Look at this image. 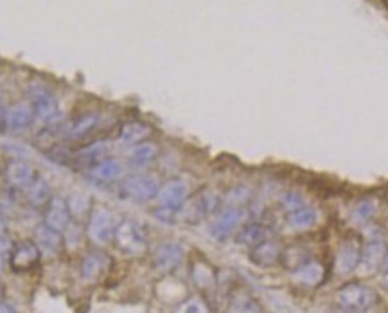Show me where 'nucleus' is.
Returning a JSON list of instances; mask_svg holds the SVG:
<instances>
[{"instance_id": "obj_36", "label": "nucleus", "mask_w": 388, "mask_h": 313, "mask_svg": "<svg viewBox=\"0 0 388 313\" xmlns=\"http://www.w3.org/2000/svg\"><path fill=\"white\" fill-rule=\"evenodd\" d=\"M381 268H383V272H388V248H387V254H385L383 257V263H381Z\"/></svg>"}, {"instance_id": "obj_14", "label": "nucleus", "mask_w": 388, "mask_h": 313, "mask_svg": "<svg viewBox=\"0 0 388 313\" xmlns=\"http://www.w3.org/2000/svg\"><path fill=\"white\" fill-rule=\"evenodd\" d=\"M184 259V248L178 244H164L153 254V268L160 274H171Z\"/></svg>"}, {"instance_id": "obj_15", "label": "nucleus", "mask_w": 388, "mask_h": 313, "mask_svg": "<svg viewBox=\"0 0 388 313\" xmlns=\"http://www.w3.org/2000/svg\"><path fill=\"white\" fill-rule=\"evenodd\" d=\"M282 250H284V248L281 247V244L270 238L266 239V241H263V244L255 245V247L250 250V259H252L257 267H273L275 263L281 261Z\"/></svg>"}, {"instance_id": "obj_7", "label": "nucleus", "mask_w": 388, "mask_h": 313, "mask_svg": "<svg viewBox=\"0 0 388 313\" xmlns=\"http://www.w3.org/2000/svg\"><path fill=\"white\" fill-rule=\"evenodd\" d=\"M245 215V207L237 206H225L216 213V218L208 227V234L213 236L216 241H225L236 233L239 227L241 220Z\"/></svg>"}, {"instance_id": "obj_3", "label": "nucleus", "mask_w": 388, "mask_h": 313, "mask_svg": "<svg viewBox=\"0 0 388 313\" xmlns=\"http://www.w3.org/2000/svg\"><path fill=\"white\" fill-rule=\"evenodd\" d=\"M217 209H219V197L211 189H205V191H200L194 198H189L185 202L180 213L182 218L187 224L194 225L205 220L207 216L216 215Z\"/></svg>"}, {"instance_id": "obj_5", "label": "nucleus", "mask_w": 388, "mask_h": 313, "mask_svg": "<svg viewBox=\"0 0 388 313\" xmlns=\"http://www.w3.org/2000/svg\"><path fill=\"white\" fill-rule=\"evenodd\" d=\"M120 189H122V195H125L126 198L144 204V202L157 198L158 189H160V182H158V178L153 177V175L137 173L125 178Z\"/></svg>"}, {"instance_id": "obj_35", "label": "nucleus", "mask_w": 388, "mask_h": 313, "mask_svg": "<svg viewBox=\"0 0 388 313\" xmlns=\"http://www.w3.org/2000/svg\"><path fill=\"white\" fill-rule=\"evenodd\" d=\"M327 313H358V312H354V310H349V308H343V306L338 304V308H331Z\"/></svg>"}, {"instance_id": "obj_23", "label": "nucleus", "mask_w": 388, "mask_h": 313, "mask_svg": "<svg viewBox=\"0 0 388 313\" xmlns=\"http://www.w3.org/2000/svg\"><path fill=\"white\" fill-rule=\"evenodd\" d=\"M385 254H387V245L381 239H370L361 248L360 265H363L367 270H376L381 267Z\"/></svg>"}, {"instance_id": "obj_10", "label": "nucleus", "mask_w": 388, "mask_h": 313, "mask_svg": "<svg viewBox=\"0 0 388 313\" xmlns=\"http://www.w3.org/2000/svg\"><path fill=\"white\" fill-rule=\"evenodd\" d=\"M70 220H72V213H70L69 202L60 195H52L51 200L43 207V224L58 233H65L69 229Z\"/></svg>"}, {"instance_id": "obj_30", "label": "nucleus", "mask_w": 388, "mask_h": 313, "mask_svg": "<svg viewBox=\"0 0 388 313\" xmlns=\"http://www.w3.org/2000/svg\"><path fill=\"white\" fill-rule=\"evenodd\" d=\"M279 204H281V207L286 211V213H291V211H295V209H299V207L305 206L304 197H302L301 193H297V191L284 193V195L279 198Z\"/></svg>"}, {"instance_id": "obj_6", "label": "nucleus", "mask_w": 388, "mask_h": 313, "mask_svg": "<svg viewBox=\"0 0 388 313\" xmlns=\"http://www.w3.org/2000/svg\"><path fill=\"white\" fill-rule=\"evenodd\" d=\"M336 301L343 308L361 313L367 312L378 303V295H376L374 290H370L369 286L360 285V283H351V285H345L338 290Z\"/></svg>"}, {"instance_id": "obj_13", "label": "nucleus", "mask_w": 388, "mask_h": 313, "mask_svg": "<svg viewBox=\"0 0 388 313\" xmlns=\"http://www.w3.org/2000/svg\"><path fill=\"white\" fill-rule=\"evenodd\" d=\"M36 121L31 103H17L6 110V130L11 133H22Z\"/></svg>"}, {"instance_id": "obj_17", "label": "nucleus", "mask_w": 388, "mask_h": 313, "mask_svg": "<svg viewBox=\"0 0 388 313\" xmlns=\"http://www.w3.org/2000/svg\"><path fill=\"white\" fill-rule=\"evenodd\" d=\"M361 261V248L356 241H343L340 250L336 254V261H334V267H336L338 274H351L356 268L360 267Z\"/></svg>"}, {"instance_id": "obj_8", "label": "nucleus", "mask_w": 388, "mask_h": 313, "mask_svg": "<svg viewBox=\"0 0 388 313\" xmlns=\"http://www.w3.org/2000/svg\"><path fill=\"white\" fill-rule=\"evenodd\" d=\"M155 200L162 209L180 213L185 202L189 200V186L182 178H171L166 184H162Z\"/></svg>"}, {"instance_id": "obj_18", "label": "nucleus", "mask_w": 388, "mask_h": 313, "mask_svg": "<svg viewBox=\"0 0 388 313\" xmlns=\"http://www.w3.org/2000/svg\"><path fill=\"white\" fill-rule=\"evenodd\" d=\"M97 125H99V116H97L96 112L81 114V116L76 117L74 121L70 122L67 131H65V136L70 140L87 139V137L96 130Z\"/></svg>"}, {"instance_id": "obj_20", "label": "nucleus", "mask_w": 388, "mask_h": 313, "mask_svg": "<svg viewBox=\"0 0 388 313\" xmlns=\"http://www.w3.org/2000/svg\"><path fill=\"white\" fill-rule=\"evenodd\" d=\"M88 173L96 182H116L117 178H120V175H122V166L116 159H101L88 169Z\"/></svg>"}, {"instance_id": "obj_2", "label": "nucleus", "mask_w": 388, "mask_h": 313, "mask_svg": "<svg viewBox=\"0 0 388 313\" xmlns=\"http://www.w3.org/2000/svg\"><path fill=\"white\" fill-rule=\"evenodd\" d=\"M116 218L111 215L107 207L94 206L88 211V220H87V234L88 238L92 239L97 245H107L114 241L116 236Z\"/></svg>"}, {"instance_id": "obj_26", "label": "nucleus", "mask_w": 388, "mask_h": 313, "mask_svg": "<svg viewBox=\"0 0 388 313\" xmlns=\"http://www.w3.org/2000/svg\"><path fill=\"white\" fill-rule=\"evenodd\" d=\"M158 148L153 142H140V144L131 146V151H129L128 159L129 162L137 166V168H142V166H148L153 160L157 159Z\"/></svg>"}, {"instance_id": "obj_1", "label": "nucleus", "mask_w": 388, "mask_h": 313, "mask_svg": "<svg viewBox=\"0 0 388 313\" xmlns=\"http://www.w3.org/2000/svg\"><path fill=\"white\" fill-rule=\"evenodd\" d=\"M114 244L120 252L129 256H139L148 248V236L144 233L142 225L135 220H122L117 224Z\"/></svg>"}, {"instance_id": "obj_27", "label": "nucleus", "mask_w": 388, "mask_h": 313, "mask_svg": "<svg viewBox=\"0 0 388 313\" xmlns=\"http://www.w3.org/2000/svg\"><path fill=\"white\" fill-rule=\"evenodd\" d=\"M191 276H193L194 285L200 286V288H211L216 283V274H214L213 268L208 267L205 261L194 263Z\"/></svg>"}, {"instance_id": "obj_29", "label": "nucleus", "mask_w": 388, "mask_h": 313, "mask_svg": "<svg viewBox=\"0 0 388 313\" xmlns=\"http://www.w3.org/2000/svg\"><path fill=\"white\" fill-rule=\"evenodd\" d=\"M175 313H208V306L202 297H189L176 306Z\"/></svg>"}, {"instance_id": "obj_37", "label": "nucleus", "mask_w": 388, "mask_h": 313, "mask_svg": "<svg viewBox=\"0 0 388 313\" xmlns=\"http://www.w3.org/2000/svg\"><path fill=\"white\" fill-rule=\"evenodd\" d=\"M381 283H383V286L388 290V272H385L383 277H381Z\"/></svg>"}, {"instance_id": "obj_12", "label": "nucleus", "mask_w": 388, "mask_h": 313, "mask_svg": "<svg viewBox=\"0 0 388 313\" xmlns=\"http://www.w3.org/2000/svg\"><path fill=\"white\" fill-rule=\"evenodd\" d=\"M108 267H110V259H108L107 254L103 252V250L92 248L81 259L79 272H81V277L87 283H96V281H99L107 274Z\"/></svg>"}, {"instance_id": "obj_33", "label": "nucleus", "mask_w": 388, "mask_h": 313, "mask_svg": "<svg viewBox=\"0 0 388 313\" xmlns=\"http://www.w3.org/2000/svg\"><path fill=\"white\" fill-rule=\"evenodd\" d=\"M11 248H13V244L10 241V238L0 236V270L4 268L6 263H10Z\"/></svg>"}, {"instance_id": "obj_9", "label": "nucleus", "mask_w": 388, "mask_h": 313, "mask_svg": "<svg viewBox=\"0 0 388 313\" xmlns=\"http://www.w3.org/2000/svg\"><path fill=\"white\" fill-rule=\"evenodd\" d=\"M40 257H42V248L38 247L36 241H19L13 244L11 248L10 267L17 274H23L38 267Z\"/></svg>"}, {"instance_id": "obj_34", "label": "nucleus", "mask_w": 388, "mask_h": 313, "mask_svg": "<svg viewBox=\"0 0 388 313\" xmlns=\"http://www.w3.org/2000/svg\"><path fill=\"white\" fill-rule=\"evenodd\" d=\"M0 313H17V312H14L13 306H10V304L4 303V301H0Z\"/></svg>"}, {"instance_id": "obj_11", "label": "nucleus", "mask_w": 388, "mask_h": 313, "mask_svg": "<svg viewBox=\"0 0 388 313\" xmlns=\"http://www.w3.org/2000/svg\"><path fill=\"white\" fill-rule=\"evenodd\" d=\"M4 175L8 184L19 189H28L34 180L38 178L36 169L31 162L22 159H11L8 160L4 168Z\"/></svg>"}, {"instance_id": "obj_31", "label": "nucleus", "mask_w": 388, "mask_h": 313, "mask_svg": "<svg viewBox=\"0 0 388 313\" xmlns=\"http://www.w3.org/2000/svg\"><path fill=\"white\" fill-rule=\"evenodd\" d=\"M250 200V189L246 186H236L226 197V206L243 207Z\"/></svg>"}, {"instance_id": "obj_22", "label": "nucleus", "mask_w": 388, "mask_h": 313, "mask_svg": "<svg viewBox=\"0 0 388 313\" xmlns=\"http://www.w3.org/2000/svg\"><path fill=\"white\" fill-rule=\"evenodd\" d=\"M34 241L42 250L47 252H58L61 247H63V233H58V230L51 229L49 225L42 224L38 225L36 230H34Z\"/></svg>"}, {"instance_id": "obj_24", "label": "nucleus", "mask_w": 388, "mask_h": 313, "mask_svg": "<svg viewBox=\"0 0 388 313\" xmlns=\"http://www.w3.org/2000/svg\"><path fill=\"white\" fill-rule=\"evenodd\" d=\"M316 220H319V213L310 206H302L299 209L288 213V225L295 230L310 229V227L316 224Z\"/></svg>"}, {"instance_id": "obj_25", "label": "nucleus", "mask_w": 388, "mask_h": 313, "mask_svg": "<svg viewBox=\"0 0 388 313\" xmlns=\"http://www.w3.org/2000/svg\"><path fill=\"white\" fill-rule=\"evenodd\" d=\"M25 195H28V200L29 204H32L34 207H45V204L51 200L52 197V191H51V186L47 182L45 178L40 177L28 187V189H23Z\"/></svg>"}, {"instance_id": "obj_19", "label": "nucleus", "mask_w": 388, "mask_h": 313, "mask_svg": "<svg viewBox=\"0 0 388 313\" xmlns=\"http://www.w3.org/2000/svg\"><path fill=\"white\" fill-rule=\"evenodd\" d=\"M151 136V128L146 125V122H140V121H129L125 122L119 130V139L120 144H126V146H135V144H140L144 140L148 139Z\"/></svg>"}, {"instance_id": "obj_32", "label": "nucleus", "mask_w": 388, "mask_h": 313, "mask_svg": "<svg viewBox=\"0 0 388 313\" xmlns=\"http://www.w3.org/2000/svg\"><path fill=\"white\" fill-rule=\"evenodd\" d=\"M228 313H261V308H259V304L254 299L243 297V299H237L232 303Z\"/></svg>"}, {"instance_id": "obj_4", "label": "nucleus", "mask_w": 388, "mask_h": 313, "mask_svg": "<svg viewBox=\"0 0 388 313\" xmlns=\"http://www.w3.org/2000/svg\"><path fill=\"white\" fill-rule=\"evenodd\" d=\"M29 96H31V107L34 110L38 121L51 125V122L58 121L61 117V108L58 99L51 90L43 87V85H32L29 89Z\"/></svg>"}, {"instance_id": "obj_28", "label": "nucleus", "mask_w": 388, "mask_h": 313, "mask_svg": "<svg viewBox=\"0 0 388 313\" xmlns=\"http://www.w3.org/2000/svg\"><path fill=\"white\" fill-rule=\"evenodd\" d=\"M376 213V204L372 200H361L358 202L351 211V220L356 225H365L367 222L372 220Z\"/></svg>"}, {"instance_id": "obj_16", "label": "nucleus", "mask_w": 388, "mask_h": 313, "mask_svg": "<svg viewBox=\"0 0 388 313\" xmlns=\"http://www.w3.org/2000/svg\"><path fill=\"white\" fill-rule=\"evenodd\" d=\"M272 238V229L268 225L259 224V222H250V224L243 225L236 234V244L243 245V247L254 248L255 245L263 244L266 239Z\"/></svg>"}, {"instance_id": "obj_21", "label": "nucleus", "mask_w": 388, "mask_h": 313, "mask_svg": "<svg viewBox=\"0 0 388 313\" xmlns=\"http://www.w3.org/2000/svg\"><path fill=\"white\" fill-rule=\"evenodd\" d=\"M323 276H325L323 267L314 261H308L305 265L291 272V279L301 286H319L323 281Z\"/></svg>"}]
</instances>
